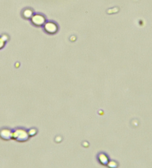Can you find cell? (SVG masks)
<instances>
[{
    "label": "cell",
    "mask_w": 152,
    "mask_h": 168,
    "mask_svg": "<svg viewBox=\"0 0 152 168\" xmlns=\"http://www.w3.org/2000/svg\"><path fill=\"white\" fill-rule=\"evenodd\" d=\"M13 136L15 137V139H18L19 141H25L26 139H28V134L27 133L25 130H18L13 134Z\"/></svg>",
    "instance_id": "1"
},
{
    "label": "cell",
    "mask_w": 152,
    "mask_h": 168,
    "mask_svg": "<svg viewBox=\"0 0 152 168\" xmlns=\"http://www.w3.org/2000/svg\"><path fill=\"white\" fill-rule=\"evenodd\" d=\"M32 22L35 25L41 26L45 23V18L44 16L41 15H35L32 17Z\"/></svg>",
    "instance_id": "2"
},
{
    "label": "cell",
    "mask_w": 152,
    "mask_h": 168,
    "mask_svg": "<svg viewBox=\"0 0 152 168\" xmlns=\"http://www.w3.org/2000/svg\"><path fill=\"white\" fill-rule=\"evenodd\" d=\"M45 30L49 34H54L57 31V27L53 22H48L45 25Z\"/></svg>",
    "instance_id": "3"
},
{
    "label": "cell",
    "mask_w": 152,
    "mask_h": 168,
    "mask_svg": "<svg viewBox=\"0 0 152 168\" xmlns=\"http://www.w3.org/2000/svg\"><path fill=\"white\" fill-rule=\"evenodd\" d=\"M1 136L3 139H8L11 137V133L8 130H2L1 132Z\"/></svg>",
    "instance_id": "4"
},
{
    "label": "cell",
    "mask_w": 152,
    "mask_h": 168,
    "mask_svg": "<svg viewBox=\"0 0 152 168\" xmlns=\"http://www.w3.org/2000/svg\"><path fill=\"white\" fill-rule=\"evenodd\" d=\"M100 160L103 164H106L107 161H108V159L105 155H101L100 157Z\"/></svg>",
    "instance_id": "5"
},
{
    "label": "cell",
    "mask_w": 152,
    "mask_h": 168,
    "mask_svg": "<svg viewBox=\"0 0 152 168\" xmlns=\"http://www.w3.org/2000/svg\"><path fill=\"white\" fill-rule=\"evenodd\" d=\"M31 15H32V11H30V10H26V11L24 12V16L27 18L30 17Z\"/></svg>",
    "instance_id": "6"
},
{
    "label": "cell",
    "mask_w": 152,
    "mask_h": 168,
    "mask_svg": "<svg viewBox=\"0 0 152 168\" xmlns=\"http://www.w3.org/2000/svg\"><path fill=\"white\" fill-rule=\"evenodd\" d=\"M4 45H5V40L3 39H2V38H0V49L4 47Z\"/></svg>",
    "instance_id": "7"
}]
</instances>
